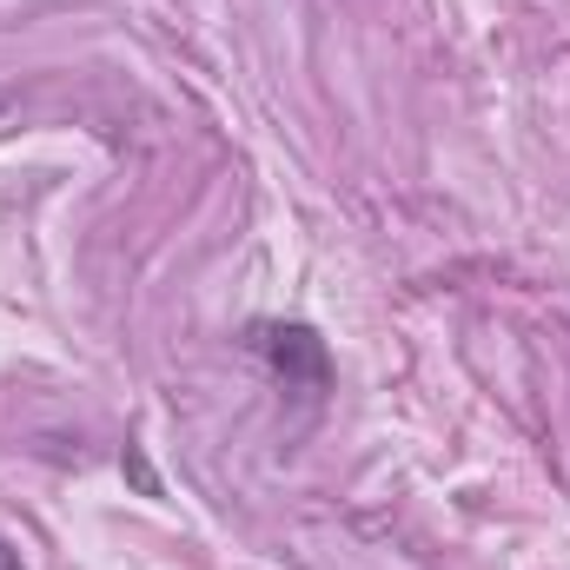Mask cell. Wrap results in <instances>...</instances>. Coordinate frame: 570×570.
<instances>
[{
  "label": "cell",
  "mask_w": 570,
  "mask_h": 570,
  "mask_svg": "<svg viewBox=\"0 0 570 570\" xmlns=\"http://www.w3.org/2000/svg\"><path fill=\"white\" fill-rule=\"evenodd\" d=\"M253 345L273 358V372H279L285 385H298V392H325L332 358H325V338H318L312 325H253Z\"/></svg>",
  "instance_id": "cell-1"
}]
</instances>
